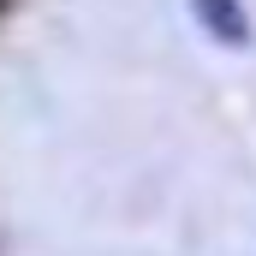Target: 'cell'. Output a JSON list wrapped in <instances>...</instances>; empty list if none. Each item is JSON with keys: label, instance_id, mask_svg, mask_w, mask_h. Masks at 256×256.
Segmentation results:
<instances>
[{"label": "cell", "instance_id": "cell-1", "mask_svg": "<svg viewBox=\"0 0 256 256\" xmlns=\"http://www.w3.org/2000/svg\"><path fill=\"white\" fill-rule=\"evenodd\" d=\"M12 6H18V0H0V18H6V12H12Z\"/></svg>", "mask_w": 256, "mask_h": 256}]
</instances>
